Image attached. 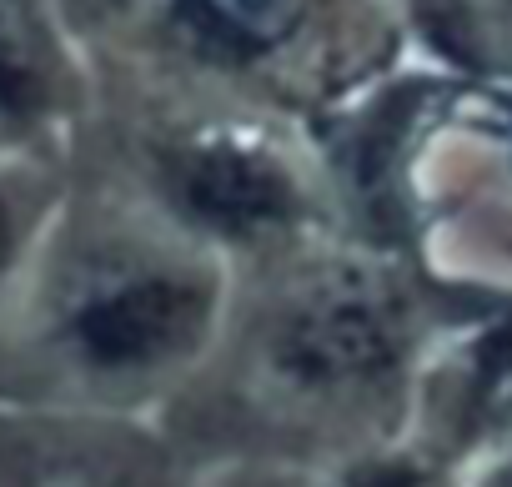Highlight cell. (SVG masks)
Segmentation results:
<instances>
[{"mask_svg":"<svg viewBox=\"0 0 512 487\" xmlns=\"http://www.w3.org/2000/svg\"><path fill=\"white\" fill-rule=\"evenodd\" d=\"M221 322L206 262L106 186L71 196L0 317V407L146 422L206 362Z\"/></svg>","mask_w":512,"mask_h":487,"instance_id":"1","label":"cell"},{"mask_svg":"<svg viewBox=\"0 0 512 487\" xmlns=\"http://www.w3.org/2000/svg\"><path fill=\"white\" fill-rule=\"evenodd\" d=\"M412 332L377 282L332 272L287 297L251 357V407L282 432L277 467H332L402 447Z\"/></svg>","mask_w":512,"mask_h":487,"instance_id":"2","label":"cell"},{"mask_svg":"<svg viewBox=\"0 0 512 487\" xmlns=\"http://www.w3.org/2000/svg\"><path fill=\"white\" fill-rule=\"evenodd\" d=\"M151 186L186 231H201L211 241L272 236L302 211V186L272 146L216 131L161 146L151 156Z\"/></svg>","mask_w":512,"mask_h":487,"instance_id":"3","label":"cell"},{"mask_svg":"<svg viewBox=\"0 0 512 487\" xmlns=\"http://www.w3.org/2000/svg\"><path fill=\"white\" fill-rule=\"evenodd\" d=\"M61 11L71 41H96L131 16L121 36L146 31L201 66H267L307 36L317 0H61Z\"/></svg>","mask_w":512,"mask_h":487,"instance_id":"4","label":"cell"},{"mask_svg":"<svg viewBox=\"0 0 512 487\" xmlns=\"http://www.w3.org/2000/svg\"><path fill=\"white\" fill-rule=\"evenodd\" d=\"M0 487H196L146 422L0 407Z\"/></svg>","mask_w":512,"mask_h":487,"instance_id":"5","label":"cell"},{"mask_svg":"<svg viewBox=\"0 0 512 487\" xmlns=\"http://www.w3.org/2000/svg\"><path fill=\"white\" fill-rule=\"evenodd\" d=\"M86 71L61 0H0V146H56L81 121Z\"/></svg>","mask_w":512,"mask_h":487,"instance_id":"6","label":"cell"},{"mask_svg":"<svg viewBox=\"0 0 512 487\" xmlns=\"http://www.w3.org/2000/svg\"><path fill=\"white\" fill-rule=\"evenodd\" d=\"M71 196V166L56 146H0V317L26 282L46 231Z\"/></svg>","mask_w":512,"mask_h":487,"instance_id":"7","label":"cell"},{"mask_svg":"<svg viewBox=\"0 0 512 487\" xmlns=\"http://www.w3.org/2000/svg\"><path fill=\"white\" fill-rule=\"evenodd\" d=\"M196 487H452V467H437L412 442L332 462V467H277V462H226L201 467Z\"/></svg>","mask_w":512,"mask_h":487,"instance_id":"8","label":"cell"},{"mask_svg":"<svg viewBox=\"0 0 512 487\" xmlns=\"http://www.w3.org/2000/svg\"><path fill=\"white\" fill-rule=\"evenodd\" d=\"M452 487H512V412L472 437L452 467Z\"/></svg>","mask_w":512,"mask_h":487,"instance_id":"9","label":"cell"}]
</instances>
